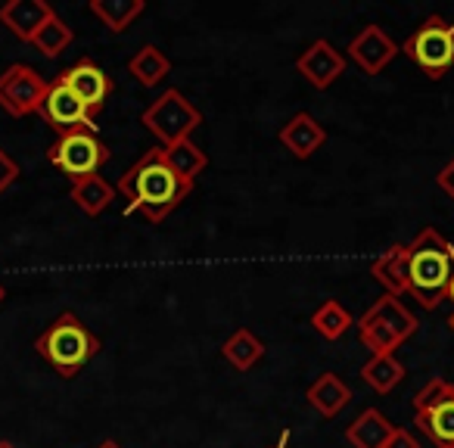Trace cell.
I'll return each instance as SVG.
<instances>
[{"mask_svg":"<svg viewBox=\"0 0 454 448\" xmlns=\"http://www.w3.org/2000/svg\"><path fill=\"white\" fill-rule=\"evenodd\" d=\"M420 330L414 311L398 296H380L364 315L358 318V340L371 349V355H395L398 346Z\"/></svg>","mask_w":454,"mask_h":448,"instance_id":"obj_4","label":"cell"},{"mask_svg":"<svg viewBox=\"0 0 454 448\" xmlns=\"http://www.w3.org/2000/svg\"><path fill=\"white\" fill-rule=\"evenodd\" d=\"M140 125L162 146H171L190 140V134L202 125V113L177 88H168L140 113Z\"/></svg>","mask_w":454,"mask_h":448,"instance_id":"obj_5","label":"cell"},{"mask_svg":"<svg viewBox=\"0 0 454 448\" xmlns=\"http://www.w3.org/2000/svg\"><path fill=\"white\" fill-rule=\"evenodd\" d=\"M278 140L293 153V156L305 162V159H311L324 144H327V131H324V125L311 113H296L284 128H280Z\"/></svg>","mask_w":454,"mask_h":448,"instance_id":"obj_15","label":"cell"},{"mask_svg":"<svg viewBox=\"0 0 454 448\" xmlns=\"http://www.w3.org/2000/svg\"><path fill=\"white\" fill-rule=\"evenodd\" d=\"M103 342L90 327L75 315V311H63L47 324L44 334L35 340V352L53 367L63 380H75L84 371V365L100 355Z\"/></svg>","mask_w":454,"mask_h":448,"instance_id":"obj_3","label":"cell"},{"mask_svg":"<svg viewBox=\"0 0 454 448\" xmlns=\"http://www.w3.org/2000/svg\"><path fill=\"white\" fill-rule=\"evenodd\" d=\"M4 299H7V290H4V284H0V303H4Z\"/></svg>","mask_w":454,"mask_h":448,"instance_id":"obj_34","label":"cell"},{"mask_svg":"<svg viewBox=\"0 0 454 448\" xmlns=\"http://www.w3.org/2000/svg\"><path fill=\"white\" fill-rule=\"evenodd\" d=\"M398 51L414 59L433 82H439L454 66V22H445L442 16H429Z\"/></svg>","mask_w":454,"mask_h":448,"instance_id":"obj_8","label":"cell"},{"mask_svg":"<svg viewBox=\"0 0 454 448\" xmlns=\"http://www.w3.org/2000/svg\"><path fill=\"white\" fill-rule=\"evenodd\" d=\"M190 190H193V184L181 181L165 165L159 146L146 150L115 184V193H121L128 200V215H144L150 224H159V221L168 218L187 200Z\"/></svg>","mask_w":454,"mask_h":448,"instance_id":"obj_1","label":"cell"},{"mask_svg":"<svg viewBox=\"0 0 454 448\" xmlns=\"http://www.w3.org/2000/svg\"><path fill=\"white\" fill-rule=\"evenodd\" d=\"M0 448H16V445L10 439H0Z\"/></svg>","mask_w":454,"mask_h":448,"instance_id":"obj_33","label":"cell"},{"mask_svg":"<svg viewBox=\"0 0 454 448\" xmlns=\"http://www.w3.org/2000/svg\"><path fill=\"white\" fill-rule=\"evenodd\" d=\"M109 146L97 138L90 128H78L69 134H57V140L47 150V159L57 171H63L69 181H82L88 175H97L109 162Z\"/></svg>","mask_w":454,"mask_h":448,"instance_id":"obj_6","label":"cell"},{"mask_svg":"<svg viewBox=\"0 0 454 448\" xmlns=\"http://www.w3.org/2000/svg\"><path fill=\"white\" fill-rule=\"evenodd\" d=\"M355 318L348 315V309L342 303H336V299H327L324 305H317L315 315H311V327L317 330V334L324 336V340L336 342L342 340V336L352 330Z\"/></svg>","mask_w":454,"mask_h":448,"instance_id":"obj_25","label":"cell"},{"mask_svg":"<svg viewBox=\"0 0 454 448\" xmlns=\"http://www.w3.org/2000/svg\"><path fill=\"white\" fill-rule=\"evenodd\" d=\"M59 82H63L66 88H69L72 94H75L94 115L106 106L109 94L115 90L113 78H109L106 72H103L100 66H97L94 59H88V57L78 59V63L69 66L66 72H59Z\"/></svg>","mask_w":454,"mask_h":448,"instance_id":"obj_11","label":"cell"},{"mask_svg":"<svg viewBox=\"0 0 454 448\" xmlns=\"http://www.w3.org/2000/svg\"><path fill=\"white\" fill-rule=\"evenodd\" d=\"M435 184H439L442 193H448V200L454 202V159L439 171V175H435Z\"/></svg>","mask_w":454,"mask_h":448,"instance_id":"obj_29","label":"cell"},{"mask_svg":"<svg viewBox=\"0 0 454 448\" xmlns=\"http://www.w3.org/2000/svg\"><path fill=\"white\" fill-rule=\"evenodd\" d=\"M398 44L380 26H364L348 44V57L364 75H380L398 57Z\"/></svg>","mask_w":454,"mask_h":448,"instance_id":"obj_13","label":"cell"},{"mask_svg":"<svg viewBox=\"0 0 454 448\" xmlns=\"http://www.w3.org/2000/svg\"><path fill=\"white\" fill-rule=\"evenodd\" d=\"M448 327H451V334H454V315H451V318H448Z\"/></svg>","mask_w":454,"mask_h":448,"instance_id":"obj_35","label":"cell"},{"mask_svg":"<svg viewBox=\"0 0 454 448\" xmlns=\"http://www.w3.org/2000/svg\"><path fill=\"white\" fill-rule=\"evenodd\" d=\"M305 398L321 417H340L352 405V389L346 386V380L327 371L305 389Z\"/></svg>","mask_w":454,"mask_h":448,"instance_id":"obj_16","label":"cell"},{"mask_svg":"<svg viewBox=\"0 0 454 448\" xmlns=\"http://www.w3.org/2000/svg\"><path fill=\"white\" fill-rule=\"evenodd\" d=\"M16 181H20V165H16V159L0 146V196L7 193Z\"/></svg>","mask_w":454,"mask_h":448,"instance_id":"obj_27","label":"cell"},{"mask_svg":"<svg viewBox=\"0 0 454 448\" xmlns=\"http://www.w3.org/2000/svg\"><path fill=\"white\" fill-rule=\"evenodd\" d=\"M361 377L380 396H389L398 383L404 380V365L395 358V355H371L361 367Z\"/></svg>","mask_w":454,"mask_h":448,"instance_id":"obj_24","label":"cell"},{"mask_svg":"<svg viewBox=\"0 0 454 448\" xmlns=\"http://www.w3.org/2000/svg\"><path fill=\"white\" fill-rule=\"evenodd\" d=\"M286 439H290V433L280 436V442H278V445H274V448H286Z\"/></svg>","mask_w":454,"mask_h":448,"instance_id":"obj_32","label":"cell"},{"mask_svg":"<svg viewBox=\"0 0 454 448\" xmlns=\"http://www.w3.org/2000/svg\"><path fill=\"white\" fill-rule=\"evenodd\" d=\"M445 299H451V303H454V278H451V284H448V293H445Z\"/></svg>","mask_w":454,"mask_h":448,"instance_id":"obj_31","label":"cell"},{"mask_svg":"<svg viewBox=\"0 0 454 448\" xmlns=\"http://www.w3.org/2000/svg\"><path fill=\"white\" fill-rule=\"evenodd\" d=\"M88 10L109 28L113 35H121L134 26L140 13L146 10L144 0H90Z\"/></svg>","mask_w":454,"mask_h":448,"instance_id":"obj_22","label":"cell"},{"mask_svg":"<svg viewBox=\"0 0 454 448\" xmlns=\"http://www.w3.org/2000/svg\"><path fill=\"white\" fill-rule=\"evenodd\" d=\"M371 278L377 284H383V290L389 296H408V259H404V247L395 243V247L386 249L380 259L371 262Z\"/></svg>","mask_w":454,"mask_h":448,"instance_id":"obj_18","label":"cell"},{"mask_svg":"<svg viewBox=\"0 0 454 448\" xmlns=\"http://www.w3.org/2000/svg\"><path fill=\"white\" fill-rule=\"evenodd\" d=\"M386 448H420V442H417L414 433L395 427V429H392V436H389V442H386Z\"/></svg>","mask_w":454,"mask_h":448,"instance_id":"obj_28","label":"cell"},{"mask_svg":"<svg viewBox=\"0 0 454 448\" xmlns=\"http://www.w3.org/2000/svg\"><path fill=\"white\" fill-rule=\"evenodd\" d=\"M159 153H162L165 165H168V169L187 184H193L196 177L208 169L206 150H200V146L193 144V138L181 140V144H171V146H159Z\"/></svg>","mask_w":454,"mask_h":448,"instance_id":"obj_21","label":"cell"},{"mask_svg":"<svg viewBox=\"0 0 454 448\" xmlns=\"http://www.w3.org/2000/svg\"><path fill=\"white\" fill-rule=\"evenodd\" d=\"M97 448H121V445H119V442H115V439H103Z\"/></svg>","mask_w":454,"mask_h":448,"instance_id":"obj_30","label":"cell"},{"mask_svg":"<svg viewBox=\"0 0 454 448\" xmlns=\"http://www.w3.org/2000/svg\"><path fill=\"white\" fill-rule=\"evenodd\" d=\"M395 423L377 408H364L352 423L346 427V442L352 448H386Z\"/></svg>","mask_w":454,"mask_h":448,"instance_id":"obj_17","label":"cell"},{"mask_svg":"<svg viewBox=\"0 0 454 448\" xmlns=\"http://www.w3.org/2000/svg\"><path fill=\"white\" fill-rule=\"evenodd\" d=\"M38 115L53 128L57 134H69V131H78V128H90L97 131L94 125V113L66 88L59 78H53L47 84V94H44V103H41Z\"/></svg>","mask_w":454,"mask_h":448,"instance_id":"obj_10","label":"cell"},{"mask_svg":"<svg viewBox=\"0 0 454 448\" xmlns=\"http://www.w3.org/2000/svg\"><path fill=\"white\" fill-rule=\"evenodd\" d=\"M408 259V296L423 309H435L445 299L454 278V247L435 228H423L404 247Z\"/></svg>","mask_w":454,"mask_h":448,"instance_id":"obj_2","label":"cell"},{"mask_svg":"<svg viewBox=\"0 0 454 448\" xmlns=\"http://www.w3.org/2000/svg\"><path fill=\"white\" fill-rule=\"evenodd\" d=\"M47 78L26 63H13L0 75V109H7L13 119L22 115H38L47 94Z\"/></svg>","mask_w":454,"mask_h":448,"instance_id":"obj_9","label":"cell"},{"mask_svg":"<svg viewBox=\"0 0 454 448\" xmlns=\"http://www.w3.org/2000/svg\"><path fill=\"white\" fill-rule=\"evenodd\" d=\"M451 448H454V445H451Z\"/></svg>","mask_w":454,"mask_h":448,"instance_id":"obj_36","label":"cell"},{"mask_svg":"<svg viewBox=\"0 0 454 448\" xmlns=\"http://www.w3.org/2000/svg\"><path fill=\"white\" fill-rule=\"evenodd\" d=\"M128 72H131L144 88H156L162 78L171 75V59L165 57L156 44H144L131 59H128Z\"/></svg>","mask_w":454,"mask_h":448,"instance_id":"obj_23","label":"cell"},{"mask_svg":"<svg viewBox=\"0 0 454 448\" xmlns=\"http://www.w3.org/2000/svg\"><path fill=\"white\" fill-rule=\"evenodd\" d=\"M414 423L435 448L454 445V383L433 377L414 396Z\"/></svg>","mask_w":454,"mask_h":448,"instance_id":"obj_7","label":"cell"},{"mask_svg":"<svg viewBox=\"0 0 454 448\" xmlns=\"http://www.w3.org/2000/svg\"><path fill=\"white\" fill-rule=\"evenodd\" d=\"M69 200L75 202L84 215L97 218V215H103L109 206H113L115 187L103 175H88V177H82V181H72Z\"/></svg>","mask_w":454,"mask_h":448,"instance_id":"obj_19","label":"cell"},{"mask_svg":"<svg viewBox=\"0 0 454 448\" xmlns=\"http://www.w3.org/2000/svg\"><path fill=\"white\" fill-rule=\"evenodd\" d=\"M221 355H224V361L234 367V371L247 373V371H253L262 358H265V342H262L249 327H240L224 340Z\"/></svg>","mask_w":454,"mask_h":448,"instance_id":"obj_20","label":"cell"},{"mask_svg":"<svg viewBox=\"0 0 454 448\" xmlns=\"http://www.w3.org/2000/svg\"><path fill=\"white\" fill-rule=\"evenodd\" d=\"M72 41H75V32H72V26L53 13L51 20H47L44 26L38 28V35L32 38V44H35V51H38L41 57L57 59L63 51H69Z\"/></svg>","mask_w":454,"mask_h":448,"instance_id":"obj_26","label":"cell"},{"mask_svg":"<svg viewBox=\"0 0 454 448\" xmlns=\"http://www.w3.org/2000/svg\"><path fill=\"white\" fill-rule=\"evenodd\" d=\"M57 10L47 0H7L0 7V26H7L10 35H16L20 41H28L38 35V28L44 26Z\"/></svg>","mask_w":454,"mask_h":448,"instance_id":"obj_14","label":"cell"},{"mask_svg":"<svg viewBox=\"0 0 454 448\" xmlns=\"http://www.w3.org/2000/svg\"><path fill=\"white\" fill-rule=\"evenodd\" d=\"M296 72L315 90H327L330 84L346 72V57H342L330 41L317 38L296 57Z\"/></svg>","mask_w":454,"mask_h":448,"instance_id":"obj_12","label":"cell"}]
</instances>
